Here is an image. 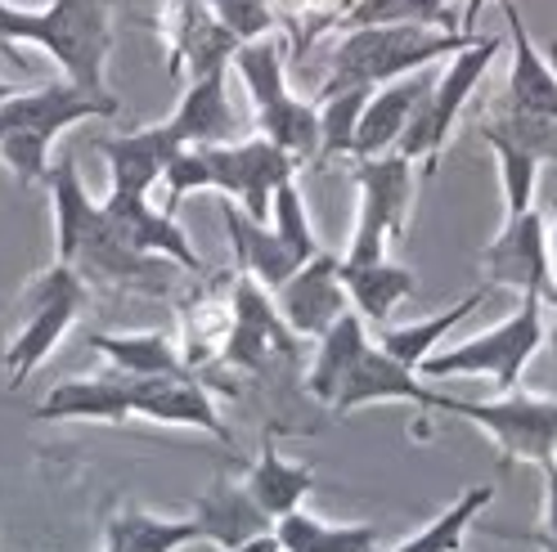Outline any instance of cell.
Here are the masks:
<instances>
[{"instance_id":"obj_45","label":"cell","mask_w":557,"mask_h":552,"mask_svg":"<svg viewBox=\"0 0 557 552\" xmlns=\"http://www.w3.org/2000/svg\"><path fill=\"white\" fill-rule=\"evenodd\" d=\"M14 90H18V86H10V81H5V77H0V99H10V95H14Z\"/></svg>"},{"instance_id":"obj_37","label":"cell","mask_w":557,"mask_h":552,"mask_svg":"<svg viewBox=\"0 0 557 552\" xmlns=\"http://www.w3.org/2000/svg\"><path fill=\"white\" fill-rule=\"evenodd\" d=\"M270 216H274V234L293 248V256H297L301 265H306L310 256H320V252H324V248H320V238H315V229H310L306 202H301V193H297V185H293V180H284V185L274 189Z\"/></svg>"},{"instance_id":"obj_19","label":"cell","mask_w":557,"mask_h":552,"mask_svg":"<svg viewBox=\"0 0 557 552\" xmlns=\"http://www.w3.org/2000/svg\"><path fill=\"white\" fill-rule=\"evenodd\" d=\"M189 516L198 522L202 539L216 543L221 552L234 548V543H248V539L274 530V516H270V512L252 499V490L243 486V480H234V476H216L212 486H207V490L194 499Z\"/></svg>"},{"instance_id":"obj_41","label":"cell","mask_w":557,"mask_h":552,"mask_svg":"<svg viewBox=\"0 0 557 552\" xmlns=\"http://www.w3.org/2000/svg\"><path fill=\"white\" fill-rule=\"evenodd\" d=\"M225 552H284V543H278V535L270 530V535H257V539H248V543H234V548H225Z\"/></svg>"},{"instance_id":"obj_10","label":"cell","mask_w":557,"mask_h":552,"mask_svg":"<svg viewBox=\"0 0 557 552\" xmlns=\"http://www.w3.org/2000/svg\"><path fill=\"white\" fill-rule=\"evenodd\" d=\"M202 149H207V166H212V189L221 198H234L257 221H270L274 189L293 180L301 166L288 149H278L265 135L230 140V145H202Z\"/></svg>"},{"instance_id":"obj_26","label":"cell","mask_w":557,"mask_h":552,"mask_svg":"<svg viewBox=\"0 0 557 552\" xmlns=\"http://www.w3.org/2000/svg\"><path fill=\"white\" fill-rule=\"evenodd\" d=\"M369 341L373 337L364 328V315H360V310H346V315L320 337L315 364H310V373H306V391L333 409V400H337V391L346 382V373H351L356 360L369 351Z\"/></svg>"},{"instance_id":"obj_43","label":"cell","mask_w":557,"mask_h":552,"mask_svg":"<svg viewBox=\"0 0 557 552\" xmlns=\"http://www.w3.org/2000/svg\"><path fill=\"white\" fill-rule=\"evenodd\" d=\"M0 59H5V63H14V67H18V73H27V63H23L18 46H10V41H0Z\"/></svg>"},{"instance_id":"obj_39","label":"cell","mask_w":557,"mask_h":552,"mask_svg":"<svg viewBox=\"0 0 557 552\" xmlns=\"http://www.w3.org/2000/svg\"><path fill=\"white\" fill-rule=\"evenodd\" d=\"M212 14L234 32L238 41H257L265 32L278 27V14H274V0H207Z\"/></svg>"},{"instance_id":"obj_44","label":"cell","mask_w":557,"mask_h":552,"mask_svg":"<svg viewBox=\"0 0 557 552\" xmlns=\"http://www.w3.org/2000/svg\"><path fill=\"white\" fill-rule=\"evenodd\" d=\"M544 341H548V351L557 360V305H553V324H544Z\"/></svg>"},{"instance_id":"obj_24","label":"cell","mask_w":557,"mask_h":552,"mask_svg":"<svg viewBox=\"0 0 557 552\" xmlns=\"http://www.w3.org/2000/svg\"><path fill=\"white\" fill-rule=\"evenodd\" d=\"M202 530L194 516H153L139 507H122L103 526V548L109 552H181L198 543Z\"/></svg>"},{"instance_id":"obj_2","label":"cell","mask_w":557,"mask_h":552,"mask_svg":"<svg viewBox=\"0 0 557 552\" xmlns=\"http://www.w3.org/2000/svg\"><path fill=\"white\" fill-rule=\"evenodd\" d=\"M122 103L117 95H95L73 81H50L37 90H14L10 99H0V162L14 171V180L23 189L46 185L50 176V149L54 140L90 117H117Z\"/></svg>"},{"instance_id":"obj_33","label":"cell","mask_w":557,"mask_h":552,"mask_svg":"<svg viewBox=\"0 0 557 552\" xmlns=\"http://www.w3.org/2000/svg\"><path fill=\"white\" fill-rule=\"evenodd\" d=\"M491 499H495L491 486H472V490H463L455 503H449V507L436 516L432 526H423L413 539H405L396 552H459L468 526L476 522V512H481V507H491Z\"/></svg>"},{"instance_id":"obj_36","label":"cell","mask_w":557,"mask_h":552,"mask_svg":"<svg viewBox=\"0 0 557 552\" xmlns=\"http://www.w3.org/2000/svg\"><path fill=\"white\" fill-rule=\"evenodd\" d=\"M476 126L508 135L512 145L531 149L540 162H557V117H548V113H527V109H512V103H504L495 117H481Z\"/></svg>"},{"instance_id":"obj_40","label":"cell","mask_w":557,"mask_h":552,"mask_svg":"<svg viewBox=\"0 0 557 552\" xmlns=\"http://www.w3.org/2000/svg\"><path fill=\"white\" fill-rule=\"evenodd\" d=\"M544 522H540V530H531V539L544 548V552H557V467L548 463L544 467Z\"/></svg>"},{"instance_id":"obj_7","label":"cell","mask_w":557,"mask_h":552,"mask_svg":"<svg viewBox=\"0 0 557 552\" xmlns=\"http://www.w3.org/2000/svg\"><path fill=\"white\" fill-rule=\"evenodd\" d=\"M499 50H504V37H472L463 50H455L441 63L436 86L413 109V117H409V126L400 135V145H396V153H405L409 162H423V176H436L441 153L449 145V130H455L463 103L481 86L485 67L499 59Z\"/></svg>"},{"instance_id":"obj_20","label":"cell","mask_w":557,"mask_h":552,"mask_svg":"<svg viewBox=\"0 0 557 552\" xmlns=\"http://www.w3.org/2000/svg\"><path fill=\"white\" fill-rule=\"evenodd\" d=\"M221 221H225V234H230V248H234V261H238V274L257 279L265 292H274L278 284H288L297 274V256L293 248L278 238L265 221L248 216L234 198H221Z\"/></svg>"},{"instance_id":"obj_28","label":"cell","mask_w":557,"mask_h":552,"mask_svg":"<svg viewBox=\"0 0 557 552\" xmlns=\"http://www.w3.org/2000/svg\"><path fill=\"white\" fill-rule=\"evenodd\" d=\"M342 288L351 297V305L364 315V324H387L392 310L413 297L418 279L409 265H396V261H373V265H346L342 261Z\"/></svg>"},{"instance_id":"obj_9","label":"cell","mask_w":557,"mask_h":552,"mask_svg":"<svg viewBox=\"0 0 557 552\" xmlns=\"http://www.w3.org/2000/svg\"><path fill=\"white\" fill-rule=\"evenodd\" d=\"M356 185H360V216L342 261L346 265L387 261V243H396L405 234L413 212V162L396 149L377 158H356Z\"/></svg>"},{"instance_id":"obj_17","label":"cell","mask_w":557,"mask_h":552,"mask_svg":"<svg viewBox=\"0 0 557 552\" xmlns=\"http://www.w3.org/2000/svg\"><path fill=\"white\" fill-rule=\"evenodd\" d=\"M445 63V59H441ZM441 63H428V67H418V73H405L387 86H377L364 103V113H360V130H356V149L351 158H377V153H392L400 145V135L413 117V109L428 99V90L436 86V73H441Z\"/></svg>"},{"instance_id":"obj_23","label":"cell","mask_w":557,"mask_h":552,"mask_svg":"<svg viewBox=\"0 0 557 552\" xmlns=\"http://www.w3.org/2000/svg\"><path fill=\"white\" fill-rule=\"evenodd\" d=\"M508 18V46H512V67H508V95L504 103L512 109H527V113H548L557 117V67L553 59H544L527 32V18H521L517 0L504 5Z\"/></svg>"},{"instance_id":"obj_35","label":"cell","mask_w":557,"mask_h":552,"mask_svg":"<svg viewBox=\"0 0 557 552\" xmlns=\"http://www.w3.org/2000/svg\"><path fill=\"white\" fill-rule=\"evenodd\" d=\"M373 90H342L320 99V158L315 162H333V158H351L356 149V130H360V113Z\"/></svg>"},{"instance_id":"obj_25","label":"cell","mask_w":557,"mask_h":552,"mask_svg":"<svg viewBox=\"0 0 557 552\" xmlns=\"http://www.w3.org/2000/svg\"><path fill=\"white\" fill-rule=\"evenodd\" d=\"M50 202H54V261L63 265H73L77 248H82V238L90 234V225L99 221V202L86 193L82 185V171L73 158H63L50 166Z\"/></svg>"},{"instance_id":"obj_48","label":"cell","mask_w":557,"mask_h":552,"mask_svg":"<svg viewBox=\"0 0 557 552\" xmlns=\"http://www.w3.org/2000/svg\"><path fill=\"white\" fill-rule=\"evenodd\" d=\"M103 552H109V548H103Z\"/></svg>"},{"instance_id":"obj_22","label":"cell","mask_w":557,"mask_h":552,"mask_svg":"<svg viewBox=\"0 0 557 552\" xmlns=\"http://www.w3.org/2000/svg\"><path fill=\"white\" fill-rule=\"evenodd\" d=\"M99 153L109 162V176H113V193H149L166 162L181 153V145L171 140V130L145 126V130H131V135H113V140H99Z\"/></svg>"},{"instance_id":"obj_11","label":"cell","mask_w":557,"mask_h":552,"mask_svg":"<svg viewBox=\"0 0 557 552\" xmlns=\"http://www.w3.org/2000/svg\"><path fill=\"white\" fill-rule=\"evenodd\" d=\"M485 284H499L512 292H535L544 305H557V274H553V252H548V216L544 212H521L508 216L499 238L481 256Z\"/></svg>"},{"instance_id":"obj_27","label":"cell","mask_w":557,"mask_h":552,"mask_svg":"<svg viewBox=\"0 0 557 552\" xmlns=\"http://www.w3.org/2000/svg\"><path fill=\"white\" fill-rule=\"evenodd\" d=\"M90 351H99L126 377H162V373H189L185 351L166 333H90Z\"/></svg>"},{"instance_id":"obj_13","label":"cell","mask_w":557,"mask_h":552,"mask_svg":"<svg viewBox=\"0 0 557 552\" xmlns=\"http://www.w3.org/2000/svg\"><path fill=\"white\" fill-rule=\"evenodd\" d=\"M270 297L297 337H315V341L351 310V297L342 288V256L333 252H320L306 265H297L293 279L278 284Z\"/></svg>"},{"instance_id":"obj_6","label":"cell","mask_w":557,"mask_h":552,"mask_svg":"<svg viewBox=\"0 0 557 552\" xmlns=\"http://www.w3.org/2000/svg\"><path fill=\"white\" fill-rule=\"evenodd\" d=\"M86 305V279L77 265H63L54 261L50 269H41L18 297V328L5 347V373H10V387H23L32 373H37L50 351L67 337V328L77 324Z\"/></svg>"},{"instance_id":"obj_15","label":"cell","mask_w":557,"mask_h":552,"mask_svg":"<svg viewBox=\"0 0 557 552\" xmlns=\"http://www.w3.org/2000/svg\"><path fill=\"white\" fill-rule=\"evenodd\" d=\"M131 409L135 418H149L162 427H198L230 444V427L207 396V387L189 373H162V377H131Z\"/></svg>"},{"instance_id":"obj_46","label":"cell","mask_w":557,"mask_h":552,"mask_svg":"<svg viewBox=\"0 0 557 552\" xmlns=\"http://www.w3.org/2000/svg\"><path fill=\"white\" fill-rule=\"evenodd\" d=\"M548 59H553V67H557V37H553V46H548Z\"/></svg>"},{"instance_id":"obj_38","label":"cell","mask_w":557,"mask_h":552,"mask_svg":"<svg viewBox=\"0 0 557 552\" xmlns=\"http://www.w3.org/2000/svg\"><path fill=\"white\" fill-rule=\"evenodd\" d=\"M162 185H166V212H176V206H181L189 193L212 189V166H207V149H202V145L181 149L176 158L166 162Z\"/></svg>"},{"instance_id":"obj_14","label":"cell","mask_w":557,"mask_h":552,"mask_svg":"<svg viewBox=\"0 0 557 552\" xmlns=\"http://www.w3.org/2000/svg\"><path fill=\"white\" fill-rule=\"evenodd\" d=\"M103 216L109 225L126 238L135 252L145 256H162L171 265H181L189 274H202V256L194 252L189 234L176 225V212H166V206H153L149 193H109L103 198Z\"/></svg>"},{"instance_id":"obj_12","label":"cell","mask_w":557,"mask_h":552,"mask_svg":"<svg viewBox=\"0 0 557 552\" xmlns=\"http://www.w3.org/2000/svg\"><path fill=\"white\" fill-rule=\"evenodd\" d=\"M162 37H166V77L171 81H198L207 73H221L234 63L243 46L234 32L212 14L207 0H166L162 10Z\"/></svg>"},{"instance_id":"obj_4","label":"cell","mask_w":557,"mask_h":552,"mask_svg":"<svg viewBox=\"0 0 557 552\" xmlns=\"http://www.w3.org/2000/svg\"><path fill=\"white\" fill-rule=\"evenodd\" d=\"M234 73L252 95L257 126H261L265 140L288 149L297 162H315L320 158V103L297 99L288 90L284 41H278L274 32H265L257 41H243L234 50Z\"/></svg>"},{"instance_id":"obj_32","label":"cell","mask_w":557,"mask_h":552,"mask_svg":"<svg viewBox=\"0 0 557 552\" xmlns=\"http://www.w3.org/2000/svg\"><path fill=\"white\" fill-rule=\"evenodd\" d=\"M377 23H423L441 32H463V14H455V0H356L337 18V32L377 27Z\"/></svg>"},{"instance_id":"obj_1","label":"cell","mask_w":557,"mask_h":552,"mask_svg":"<svg viewBox=\"0 0 557 552\" xmlns=\"http://www.w3.org/2000/svg\"><path fill=\"white\" fill-rule=\"evenodd\" d=\"M113 5L117 0H46L41 10H23L0 0V41L41 46L73 86L109 95L103 67L113 54Z\"/></svg>"},{"instance_id":"obj_18","label":"cell","mask_w":557,"mask_h":552,"mask_svg":"<svg viewBox=\"0 0 557 552\" xmlns=\"http://www.w3.org/2000/svg\"><path fill=\"white\" fill-rule=\"evenodd\" d=\"M162 126L171 130V140H176L181 149H189V145H230V140H238L243 122H238L234 103H230V67L189 81L185 95H181V103H176V113H171Z\"/></svg>"},{"instance_id":"obj_5","label":"cell","mask_w":557,"mask_h":552,"mask_svg":"<svg viewBox=\"0 0 557 552\" xmlns=\"http://www.w3.org/2000/svg\"><path fill=\"white\" fill-rule=\"evenodd\" d=\"M544 347V297L527 292L521 310L495 328H485L449 351H432L418 373L441 382V377H491L499 391H512L521 382V368L531 364V355Z\"/></svg>"},{"instance_id":"obj_42","label":"cell","mask_w":557,"mask_h":552,"mask_svg":"<svg viewBox=\"0 0 557 552\" xmlns=\"http://www.w3.org/2000/svg\"><path fill=\"white\" fill-rule=\"evenodd\" d=\"M481 5H485V0H468V5H463V32H468V37H476V18H481ZM504 5H512V0H499V10Z\"/></svg>"},{"instance_id":"obj_29","label":"cell","mask_w":557,"mask_h":552,"mask_svg":"<svg viewBox=\"0 0 557 552\" xmlns=\"http://www.w3.org/2000/svg\"><path fill=\"white\" fill-rule=\"evenodd\" d=\"M481 301H485V288H472L463 301H455L449 310H441V315H432V319H413V324H400V328H392V324H377V347L387 351L392 360H400L405 368H413L418 373V364H423L432 351H441V337L449 333V328H459L472 310H481Z\"/></svg>"},{"instance_id":"obj_16","label":"cell","mask_w":557,"mask_h":552,"mask_svg":"<svg viewBox=\"0 0 557 552\" xmlns=\"http://www.w3.org/2000/svg\"><path fill=\"white\" fill-rule=\"evenodd\" d=\"M436 387H423V373L405 368L400 360H392L387 351L369 341V351L356 360V368L346 373V382L333 400L337 413H356L369 404H418V409H436Z\"/></svg>"},{"instance_id":"obj_3","label":"cell","mask_w":557,"mask_h":552,"mask_svg":"<svg viewBox=\"0 0 557 552\" xmlns=\"http://www.w3.org/2000/svg\"><path fill=\"white\" fill-rule=\"evenodd\" d=\"M468 32H441L423 23H377V27H351L329 54V73L315 90V103L342 90H377L405 73H418L428 63H441L455 50H463Z\"/></svg>"},{"instance_id":"obj_21","label":"cell","mask_w":557,"mask_h":552,"mask_svg":"<svg viewBox=\"0 0 557 552\" xmlns=\"http://www.w3.org/2000/svg\"><path fill=\"white\" fill-rule=\"evenodd\" d=\"M126 423L135 418L131 409V377L126 373H99V377H67L50 387V396L37 404V423Z\"/></svg>"},{"instance_id":"obj_30","label":"cell","mask_w":557,"mask_h":552,"mask_svg":"<svg viewBox=\"0 0 557 552\" xmlns=\"http://www.w3.org/2000/svg\"><path fill=\"white\" fill-rule=\"evenodd\" d=\"M243 486H248L252 499L278 522V516H288L293 507H301L306 494L315 490V472L288 463L284 454L274 450V440H265L261 454H257V463L248 467V476H243Z\"/></svg>"},{"instance_id":"obj_47","label":"cell","mask_w":557,"mask_h":552,"mask_svg":"<svg viewBox=\"0 0 557 552\" xmlns=\"http://www.w3.org/2000/svg\"><path fill=\"white\" fill-rule=\"evenodd\" d=\"M553 467H557V454H553Z\"/></svg>"},{"instance_id":"obj_34","label":"cell","mask_w":557,"mask_h":552,"mask_svg":"<svg viewBox=\"0 0 557 552\" xmlns=\"http://www.w3.org/2000/svg\"><path fill=\"white\" fill-rule=\"evenodd\" d=\"M476 135L485 145L495 149V158H499V176H504V206H508V216H521V212H531V202H535V176H540V158L531 153V149H521V145H512L508 135H499V130H485V126H476Z\"/></svg>"},{"instance_id":"obj_8","label":"cell","mask_w":557,"mask_h":552,"mask_svg":"<svg viewBox=\"0 0 557 552\" xmlns=\"http://www.w3.org/2000/svg\"><path fill=\"white\" fill-rule=\"evenodd\" d=\"M436 413L476 423L485 436L499 444V463H535L540 472L557 454V400L531 396V391H504V400H459L436 396Z\"/></svg>"},{"instance_id":"obj_31","label":"cell","mask_w":557,"mask_h":552,"mask_svg":"<svg viewBox=\"0 0 557 552\" xmlns=\"http://www.w3.org/2000/svg\"><path fill=\"white\" fill-rule=\"evenodd\" d=\"M284 552H377V526H329L306 507H293L274 522Z\"/></svg>"}]
</instances>
